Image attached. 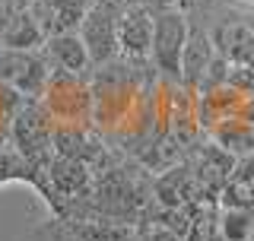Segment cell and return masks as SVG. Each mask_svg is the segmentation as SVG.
Masks as SVG:
<instances>
[{"label":"cell","mask_w":254,"mask_h":241,"mask_svg":"<svg viewBox=\"0 0 254 241\" xmlns=\"http://www.w3.org/2000/svg\"><path fill=\"white\" fill-rule=\"evenodd\" d=\"M216 210H219L216 200H200V203L188 206L190 226L181 241H226L219 232V222H216Z\"/></svg>","instance_id":"cell-14"},{"label":"cell","mask_w":254,"mask_h":241,"mask_svg":"<svg viewBox=\"0 0 254 241\" xmlns=\"http://www.w3.org/2000/svg\"><path fill=\"white\" fill-rule=\"evenodd\" d=\"M143 241H181L175 232L169 229H162V226H149L146 232H143Z\"/></svg>","instance_id":"cell-19"},{"label":"cell","mask_w":254,"mask_h":241,"mask_svg":"<svg viewBox=\"0 0 254 241\" xmlns=\"http://www.w3.org/2000/svg\"><path fill=\"white\" fill-rule=\"evenodd\" d=\"M190 22L188 16L172 3H162L153 10V45H149V60L162 76L181 79V54H185Z\"/></svg>","instance_id":"cell-1"},{"label":"cell","mask_w":254,"mask_h":241,"mask_svg":"<svg viewBox=\"0 0 254 241\" xmlns=\"http://www.w3.org/2000/svg\"><path fill=\"white\" fill-rule=\"evenodd\" d=\"M216 58V48H213V38L206 35L200 26L190 22L188 32V42H185V54H181V79L188 86H197L206 73V67Z\"/></svg>","instance_id":"cell-10"},{"label":"cell","mask_w":254,"mask_h":241,"mask_svg":"<svg viewBox=\"0 0 254 241\" xmlns=\"http://www.w3.org/2000/svg\"><path fill=\"white\" fill-rule=\"evenodd\" d=\"M169 3H175V0H169Z\"/></svg>","instance_id":"cell-22"},{"label":"cell","mask_w":254,"mask_h":241,"mask_svg":"<svg viewBox=\"0 0 254 241\" xmlns=\"http://www.w3.org/2000/svg\"><path fill=\"white\" fill-rule=\"evenodd\" d=\"M111 3H118L121 10H127V6H162V3H169V0H111Z\"/></svg>","instance_id":"cell-20"},{"label":"cell","mask_w":254,"mask_h":241,"mask_svg":"<svg viewBox=\"0 0 254 241\" xmlns=\"http://www.w3.org/2000/svg\"><path fill=\"white\" fill-rule=\"evenodd\" d=\"M118 16L121 6L111 0H92L76 35L83 38L92 67H108L118 60Z\"/></svg>","instance_id":"cell-2"},{"label":"cell","mask_w":254,"mask_h":241,"mask_svg":"<svg viewBox=\"0 0 254 241\" xmlns=\"http://www.w3.org/2000/svg\"><path fill=\"white\" fill-rule=\"evenodd\" d=\"M92 0H29V16L38 22L42 35H67L79 32Z\"/></svg>","instance_id":"cell-6"},{"label":"cell","mask_w":254,"mask_h":241,"mask_svg":"<svg viewBox=\"0 0 254 241\" xmlns=\"http://www.w3.org/2000/svg\"><path fill=\"white\" fill-rule=\"evenodd\" d=\"M26 10H29V0H0V26H6L16 13H26Z\"/></svg>","instance_id":"cell-18"},{"label":"cell","mask_w":254,"mask_h":241,"mask_svg":"<svg viewBox=\"0 0 254 241\" xmlns=\"http://www.w3.org/2000/svg\"><path fill=\"white\" fill-rule=\"evenodd\" d=\"M19 168H22V159L16 156V152H3V149H0V181L19 175Z\"/></svg>","instance_id":"cell-17"},{"label":"cell","mask_w":254,"mask_h":241,"mask_svg":"<svg viewBox=\"0 0 254 241\" xmlns=\"http://www.w3.org/2000/svg\"><path fill=\"white\" fill-rule=\"evenodd\" d=\"M219 206H242V210H254V181L251 178H238V175H229V181L222 184Z\"/></svg>","instance_id":"cell-16"},{"label":"cell","mask_w":254,"mask_h":241,"mask_svg":"<svg viewBox=\"0 0 254 241\" xmlns=\"http://www.w3.org/2000/svg\"><path fill=\"white\" fill-rule=\"evenodd\" d=\"M38 51H42L45 63L51 67V73H79L83 76L86 70L92 67L89 54H86V45H83V38H79L76 32H67V35H48Z\"/></svg>","instance_id":"cell-8"},{"label":"cell","mask_w":254,"mask_h":241,"mask_svg":"<svg viewBox=\"0 0 254 241\" xmlns=\"http://www.w3.org/2000/svg\"><path fill=\"white\" fill-rule=\"evenodd\" d=\"M153 10L156 6H127L118 16V58L146 60L153 45Z\"/></svg>","instance_id":"cell-5"},{"label":"cell","mask_w":254,"mask_h":241,"mask_svg":"<svg viewBox=\"0 0 254 241\" xmlns=\"http://www.w3.org/2000/svg\"><path fill=\"white\" fill-rule=\"evenodd\" d=\"M51 67L45 63L42 51H10L0 48V86H10L26 99H42Z\"/></svg>","instance_id":"cell-3"},{"label":"cell","mask_w":254,"mask_h":241,"mask_svg":"<svg viewBox=\"0 0 254 241\" xmlns=\"http://www.w3.org/2000/svg\"><path fill=\"white\" fill-rule=\"evenodd\" d=\"M153 194H156V203L165 206V210H188V206L200 203V200H210L200 190L194 168H188V165H175L162 178H156Z\"/></svg>","instance_id":"cell-7"},{"label":"cell","mask_w":254,"mask_h":241,"mask_svg":"<svg viewBox=\"0 0 254 241\" xmlns=\"http://www.w3.org/2000/svg\"><path fill=\"white\" fill-rule=\"evenodd\" d=\"M51 115L45 111L42 102L29 99L22 102V108L13 115V143L16 152L22 159H42L48 149H51Z\"/></svg>","instance_id":"cell-4"},{"label":"cell","mask_w":254,"mask_h":241,"mask_svg":"<svg viewBox=\"0 0 254 241\" xmlns=\"http://www.w3.org/2000/svg\"><path fill=\"white\" fill-rule=\"evenodd\" d=\"M213 48L222 60L232 63H251L254 67V26L245 19L222 22V29L213 35Z\"/></svg>","instance_id":"cell-9"},{"label":"cell","mask_w":254,"mask_h":241,"mask_svg":"<svg viewBox=\"0 0 254 241\" xmlns=\"http://www.w3.org/2000/svg\"><path fill=\"white\" fill-rule=\"evenodd\" d=\"M216 222L226 241H248L254 232V210H242V206H219Z\"/></svg>","instance_id":"cell-15"},{"label":"cell","mask_w":254,"mask_h":241,"mask_svg":"<svg viewBox=\"0 0 254 241\" xmlns=\"http://www.w3.org/2000/svg\"><path fill=\"white\" fill-rule=\"evenodd\" d=\"M45 45V35L38 29V22L26 13H16L6 26H0V48L10 51H38Z\"/></svg>","instance_id":"cell-13"},{"label":"cell","mask_w":254,"mask_h":241,"mask_svg":"<svg viewBox=\"0 0 254 241\" xmlns=\"http://www.w3.org/2000/svg\"><path fill=\"white\" fill-rule=\"evenodd\" d=\"M51 149H54V156H67V159H79V162H86L89 165L95 156H99V143L89 140V133L86 130H79V127L73 124H67V127H54L51 130Z\"/></svg>","instance_id":"cell-12"},{"label":"cell","mask_w":254,"mask_h":241,"mask_svg":"<svg viewBox=\"0 0 254 241\" xmlns=\"http://www.w3.org/2000/svg\"><path fill=\"white\" fill-rule=\"evenodd\" d=\"M248 241H254V232H251V238H248Z\"/></svg>","instance_id":"cell-21"},{"label":"cell","mask_w":254,"mask_h":241,"mask_svg":"<svg viewBox=\"0 0 254 241\" xmlns=\"http://www.w3.org/2000/svg\"><path fill=\"white\" fill-rule=\"evenodd\" d=\"M48 178H51V187L64 197H73V194H86L92 184V172L86 162L79 159H67V156H54L48 162Z\"/></svg>","instance_id":"cell-11"}]
</instances>
